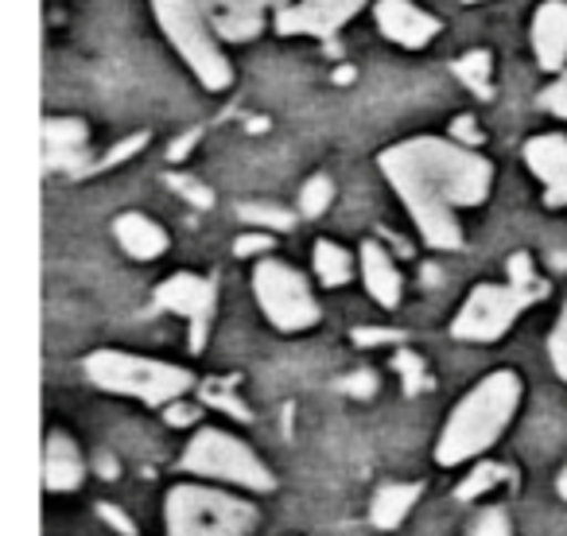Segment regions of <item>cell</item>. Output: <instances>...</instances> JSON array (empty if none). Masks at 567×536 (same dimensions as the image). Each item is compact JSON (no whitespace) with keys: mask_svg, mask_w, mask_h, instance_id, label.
<instances>
[{"mask_svg":"<svg viewBox=\"0 0 567 536\" xmlns=\"http://www.w3.org/2000/svg\"><path fill=\"white\" fill-rule=\"evenodd\" d=\"M378 164L432 249L463 245L458 210L486 203L489 183H494L489 159L455 141H435V136L393 144L381 152Z\"/></svg>","mask_w":567,"mask_h":536,"instance_id":"1","label":"cell"},{"mask_svg":"<svg viewBox=\"0 0 567 536\" xmlns=\"http://www.w3.org/2000/svg\"><path fill=\"white\" fill-rule=\"evenodd\" d=\"M520 404V378L509 370L489 373L486 381L471 389L458 401V409L451 412L447 427H443L440 443H435V458L443 466L466 463V458L482 455L497 435L505 432V424L513 420Z\"/></svg>","mask_w":567,"mask_h":536,"instance_id":"2","label":"cell"},{"mask_svg":"<svg viewBox=\"0 0 567 536\" xmlns=\"http://www.w3.org/2000/svg\"><path fill=\"white\" fill-rule=\"evenodd\" d=\"M148 4L156 12L159 28H164V35L172 40V48L195 71V79L214 94L226 90L234 82V66L221 55L218 32H214L210 17H206L203 0H148Z\"/></svg>","mask_w":567,"mask_h":536,"instance_id":"3","label":"cell"},{"mask_svg":"<svg viewBox=\"0 0 567 536\" xmlns=\"http://www.w3.org/2000/svg\"><path fill=\"white\" fill-rule=\"evenodd\" d=\"M86 378L105 393H125L144 404H172L190 389V373L156 358L121 354V350H94L86 358Z\"/></svg>","mask_w":567,"mask_h":536,"instance_id":"4","label":"cell"},{"mask_svg":"<svg viewBox=\"0 0 567 536\" xmlns=\"http://www.w3.org/2000/svg\"><path fill=\"white\" fill-rule=\"evenodd\" d=\"M245 502L206 486H175L167 494V533L172 536H245L252 528Z\"/></svg>","mask_w":567,"mask_h":536,"instance_id":"5","label":"cell"},{"mask_svg":"<svg viewBox=\"0 0 567 536\" xmlns=\"http://www.w3.org/2000/svg\"><path fill=\"white\" fill-rule=\"evenodd\" d=\"M252 292H257L260 311L268 323L280 331H308L319 323V303L311 296L308 280L284 260H260L252 272Z\"/></svg>","mask_w":567,"mask_h":536,"instance_id":"6","label":"cell"},{"mask_svg":"<svg viewBox=\"0 0 567 536\" xmlns=\"http://www.w3.org/2000/svg\"><path fill=\"white\" fill-rule=\"evenodd\" d=\"M183 471L190 474H210V478H226L237 486L249 489H272L276 478L268 474V466L245 447L241 440L218 432V427H206L190 440L187 455H183Z\"/></svg>","mask_w":567,"mask_h":536,"instance_id":"7","label":"cell"},{"mask_svg":"<svg viewBox=\"0 0 567 536\" xmlns=\"http://www.w3.org/2000/svg\"><path fill=\"white\" fill-rule=\"evenodd\" d=\"M540 292L513 285H478L471 300L463 303L458 319L451 323V334L463 342H494L513 327V319L528 308Z\"/></svg>","mask_w":567,"mask_h":536,"instance_id":"8","label":"cell"},{"mask_svg":"<svg viewBox=\"0 0 567 536\" xmlns=\"http://www.w3.org/2000/svg\"><path fill=\"white\" fill-rule=\"evenodd\" d=\"M156 303L164 311H175L190 323V350L206 347V331H210L214 303H218V288L214 280L195 277V272H175L172 280L156 288Z\"/></svg>","mask_w":567,"mask_h":536,"instance_id":"9","label":"cell"},{"mask_svg":"<svg viewBox=\"0 0 567 536\" xmlns=\"http://www.w3.org/2000/svg\"><path fill=\"white\" fill-rule=\"evenodd\" d=\"M365 9V0H292L276 9V32L280 35H319L331 40L342 24Z\"/></svg>","mask_w":567,"mask_h":536,"instance_id":"10","label":"cell"},{"mask_svg":"<svg viewBox=\"0 0 567 536\" xmlns=\"http://www.w3.org/2000/svg\"><path fill=\"white\" fill-rule=\"evenodd\" d=\"M373 17H378V28L385 32V40H393L396 48L416 51L440 35V20L432 12L416 9L412 0H378Z\"/></svg>","mask_w":567,"mask_h":536,"instance_id":"11","label":"cell"},{"mask_svg":"<svg viewBox=\"0 0 567 536\" xmlns=\"http://www.w3.org/2000/svg\"><path fill=\"white\" fill-rule=\"evenodd\" d=\"M525 164L544 183V203L567 206V136L544 133L525 144Z\"/></svg>","mask_w":567,"mask_h":536,"instance_id":"12","label":"cell"},{"mask_svg":"<svg viewBox=\"0 0 567 536\" xmlns=\"http://www.w3.org/2000/svg\"><path fill=\"white\" fill-rule=\"evenodd\" d=\"M86 125L79 117H48L43 121V167L48 172H82L86 159Z\"/></svg>","mask_w":567,"mask_h":536,"instance_id":"13","label":"cell"},{"mask_svg":"<svg viewBox=\"0 0 567 536\" xmlns=\"http://www.w3.org/2000/svg\"><path fill=\"white\" fill-rule=\"evenodd\" d=\"M276 0H203L218 40H252L265 28V9Z\"/></svg>","mask_w":567,"mask_h":536,"instance_id":"14","label":"cell"},{"mask_svg":"<svg viewBox=\"0 0 567 536\" xmlns=\"http://www.w3.org/2000/svg\"><path fill=\"white\" fill-rule=\"evenodd\" d=\"M533 51L544 71H559L567 63V0H548L536 9Z\"/></svg>","mask_w":567,"mask_h":536,"instance_id":"15","label":"cell"},{"mask_svg":"<svg viewBox=\"0 0 567 536\" xmlns=\"http://www.w3.org/2000/svg\"><path fill=\"white\" fill-rule=\"evenodd\" d=\"M82 455L63 432H51L48 435V447H43V486L51 494H66V489H79L82 486Z\"/></svg>","mask_w":567,"mask_h":536,"instance_id":"16","label":"cell"},{"mask_svg":"<svg viewBox=\"0 0 567 536\" xmlns=\"http://www.w3.org/2000/svg\"><path fill=\"white\" fill-rule=\"evenodd\" d=\"M113 234H117L121 249H125L128 257H136V260H156V257H164V252H167L164 226H156V221L144 218V214H136V210L121 214V218L113 221Z\"/></svg>","mask_w":567,"mask_h":536,"instance_id":"17","label":"cell"},{"mask_svg":"<svg viewBox=\"0 0 567 536\" xmlns=\"http://www.w3.org/2000/svg\"><path fill=\"white\" fill-rule=\"evenodd\" d=\"M362 272H365V288L381 308H396L401 303V272L389 260V252L378 241L362 245Z\"/></svg>","mask_w":567,"mask_h":536,"instance_id":"18","label":"cell"},{"mask_svg":"<svg viewBox=\"0 0 567 536\" xmlns=\"http://www.w3.org/2000/svg\"><path fill=\"white\" fill-rule=\"evenodd\" d=\"M416 497H420L416 482H396V486L378 489V497H373V505H370V520L378 528H396L404 517H409V509L416 505Z\"/></svg>","mask_w":567,"mask_h":536,"instance_id":"19","label":"cell"},{"mask_svg":"<svg viewBox=\"0 0 567 536\" xmlns=\"http://www.w3.org/2000/svg\"><path fill=\"white\" fill-rule=\"evenodd\" d=\"M316 272L327 288H339L350 280V252L339 249L334 241H319L316 245Z\"/></svg>","mask_w":567,"mask_h":536,"instance_id":"20","label":"cell"},{"mask_svg":"<svg viewBox=\"0 0 567 536\" xmlns=\"http://www.w3.org/2000/svg\"><path fill=\"white\" fill-rule=\"evenodd\" d=\"M455 74L478 97H489V90H494L489 86V74H494V59H489V51H471V55H463L455 63Z\"/></svg>","mask_w":567,"mask_h":536,"instance_id":"21","label":"cell"},{"mask_svg":"<svg viewBox=\"0 0 567 536\" xmlns=\"http://www.w3.org/2000/svg\"><path fill=\"white\" fill-rule=\"evenodd\" d=\"M502 478H505V466H497V463H482L478 471L466 474V482L455 489V497H458V502H474V497H482V494H486V489H494Z\"/></svg>","mask_w":567,"mask_h":536,"instance_id":"22","label":"cell"},{"mask_svg":"<svg viewBox=\"0 0 567 536\" xmlns=\"http://www.w3.org/2000/svg\"><path fill=\"white\" fill-rule=\"evenodd\" d=\"M249 226H265V229H292V214L280 210V206H268V203H241L237 206Z\"/></svg>","mask_w":567,"mask_h":536,"instance_id":"23","label":"cell"},{"mask_svg":"<svg viewBox=\"0 0 567 536\" xmlns=\"http://www.w3.org/2000/svg\"><path fill=\"white\" fill-rule=\"evenodd\" d=\"M331 198H334L331 179H327V175H311V179L303 183L300 206H303V214H308V218H319V214H323L327 206H331Z\"/></svg>","mask_w":567,"mask_h":536,"instance_id":"24","label":"cell"},{"mask_svg":"<svg viewBox=\"0 0 567 536\" xmlns=\"http://www.w3.org/2000/svg\"><path fill=\"white\" fill-rule=\"evenodd\" d=\"M393 365H396V370H401V378H404V389H409V393H420V389L427 385L424 362H420V358L412 354V350H396Z\"/></svg>","mask_w":567,"mask_h":536,"instance_id":"25","label":"cell"},{"mask_svg":"<svg viewBox=\"0 0 567 536\" xmlns=\"http://www.w3.org/2000/svg\"><path fill=\"white\" fill-rule=\"evenodd\" d=\"M551 365H556V373L567 381V303H564V311H559L556 331H551Z\"/></svg>","mask_w":567,"mask_h":536,"instance_id":"26","label":"cell"},{"mask_svg":"<svg viewBox=\"0 0 567 536\" xmlns=\"http://www.w3.org/2000/svg\"><path fill=\"white\" fill-rule=\"evenodd\" d=\"M471 536H509V517H505L502 509H486L474 520Z\"/></svg>","mask_w":567,"mask_h":536,"instance_id":"27","label":"cell"},{"mask_svg":"<svg viewBox=\"0 0 567 536\" xmlns=\"http://www.w3.org/2000/svg\"><path fill=\"white\" fill-rule=\"evenodd\" d=\"M540 105L556 117H567V74H559V82H551L540 94Z\"/></svg>","mask_w":567,"mask_h":536,"instance_id":"28","label":"cell"},{"mask_svg":"<svg viewBox=\"0 0 567 536\" xmlns=\"http://www.w3.org/2000/svg\"><path fill=\"white\" fill-rule=\"evenodd\" d=\"M533 257L528 252H513L509 257V285L513 288H533Z\"/></svg>","mask_w":567,"mask_h":536,"instance_id":"29","label":"cell"},{"mask_svg":"<svg viewBox=\"0 0 567 536\" xmlns=\"http://www.w3.org/2000/svg\"><path fill=\"white\" fill-rule=\"evenodd\" d=\"M167 183H172V187L179 190L183 198H190V203H195V206H210V203H214V198H210V190H206L203 183H195V179H183V175H172V179H167Z\"/></svg>","mask_w":567,"mask_h":536,"instance_id":"30","label":"cell"},{"mask_svg":"<svg viewBox=\"0 0 567 536\" xmlns=\"http://www.w3.org/2000/svg\"><path fill=\"white\" fill-rule=\"evenodd\" d=\"M144 144H148V133H136V136H128V141H125V144H117V148H113L110 156H105L97 167H113V164H121V159L136 156V152H141Z\"/></svg>","mask_w":567,"mask_h":536,"instance_id":"31","label":"cell"},{"mask_svg":"<svg viewBox=\"0 0 567 536\" xmlns=\"http://www.w3.org/2000/svg\"><path fill=\"white\" fill-rule=\"evenodd\" d=\"M342 393H350V396H373L378 393V378L373 373H350L347 381H342Z\"/></svg>","mask_w":567,"mask_h":536,"instance_id":"32","label":"cell"},{"mask_svg":"<svg viewBox=\"0 0 567 536\" xmlns=\"http://www.w3.org/2000/svg\"><path fill=\"white\" fill-rule=\"evenodd\" d=\"M265 249H272V237H268V234H241L234 241L237 257H252V252H265Z\"/></svg>","mask_w":567,"mask_h":536,"instance_id":"33","label":"cell"},{"mask_svg":"<svg viewBox=\"0 0 567 536\" xmlns=\"http://www.w3.org/2000/svg\"><path fill=\"white\" fill-rule=\"evenodd\" d=\"M354 342L362 347H381V342H401V331H381V327H358Z\"/></svg>","mask_w":567,"mask_h":536,"instance_id":"34","label":"cell"},{"mask_svg":"<svg viewBox=\"0 0 567 536\" xmlns=\"http://www.w3.org/2000/svg\"><path fill=\"white\" fill-rule=\"evenodd\" d=\"M451 133H455V141L463 144V148H466V144H471V148H474V144H482V133L474 128V117H455Z\"/></svg>","mask_w":567,"mask_h":536,"instance_id":"35","label":"cell"},{"mask_svg":"<svg viewBox=\"0 0 567 536\" xmlns=\"http://www.w3.org/2000/svg\"><path fill=\"white\" fill-rule=\"evenodd\" d=\"M97 513H102V517L110 520L113 528H121V533H125V536H136L133 520H128V517H125V513H121V509H113V505H97Z\"/></svg>","mask_w":567,"mask_h":536,"instance_id":"36","label":"cell"},{"mask_svg":"<svg viewBox=\"0 0 567 536\" xmlns=\"http://www.w3.org/2000/svg\"><path fill=\"white\" fill-rule=\"evenodd\" d=\"M195 416H198V412L187 409V404H172V409H167V424H175V427L195 424Z\"/></svg>","mask_w":567,"mask_h":536,"instance_id":"37","label":"cell"},{"mask_svg":"<svg viewBox=\"0 0 567 536\" xmlns=\"http://www.w3.org/2000/svg\"><path fill=\"white\" fill-rule=\"evenodd\" d=\"M195 141H198V128H190V133H187V136H179V141H175V144H172V152H167V156H172V159H175V164H179V159H183V156H187V152H190V148H195Z\"/></svg>","mask_w":567,"mask_h":536,"instance_id":"38","label":"cell"},{"mask_svg":"<svg viewBox=\"0 0 567 536\" xmlns=\"http://www.w3.org/2000/svg\"><path fill=\"white\" fill-rule=\"evenodd\" d=\"M354 79V71H350V66H339V71H334V82H350Z\"/></svg>","mask_w":567,"mask_h":536,"instance_id":"39","label":"cell"},{"mask_svg":"<svg viewBox=\"0 0 567 536\" xmlns=\"http://www.w3.org/2000/svg\"><path fill=\"white\" fill-rule=\"evenodd\" d=\"M556 489H559V497H567V466H564V474L556 478Z\"/></svg>","mask_w":567,"mask_h":536,"instance_id":"40","label":"cell"},{"mask_svg":"<svg viewBox=\"0 0 567 536\" xmlns=\"http://www.w3.org/2000/svg\"><path fill=\"white\" fill-rule=\"evenodd\" d=\"M466 4H478V0H466Z\"/></svg>","mask_w":567,"mask_h":536,"instance_id":"41","label":"cell"}]
</instances>
